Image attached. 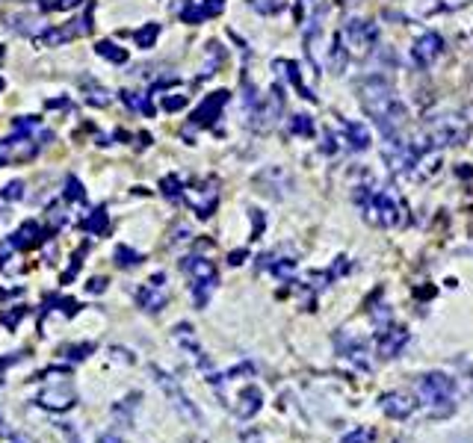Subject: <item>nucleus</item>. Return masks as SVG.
Here are the masks:
<instances>
[{
  "label": "nucleus",
  "mask_w": 473,
  "mask_h": 443,
  "mask_svg": "<svg viewBox=\"0 0 473 443\" xmlns=\"http://www.w3.org/2000/svg\"><path fill=\"white\" fill-rule=\"evenodd\" d=\"M358 104L379 125L384 139H400L403 137V127L408 121V109L400 101V95L393 92V86L384 74L373 71L358 83Z\"/></svg>",
  "instance_id": "1"
},
{
  "label": "nucleus",
  "mask_w": 473,
  "mask_h": 443,
  "mask_svg": "<svg viewBox=\"0 0 473 443\" xmlns=\"http://www.w3.org/2000/svg\"><path fill=\"white\" fill-rule=\"evenodd\" d=\"M355 204L361 207L367 222L379 228H396L403 225V207L396 204V199L384 189H373V187H358L355 189Z\"/></svg>",
  "instance_id": "2"
},
{
  "label": "nucleus",
  "mask_w": 473,
  "mask_h": 443,
  "mask_svg": "<svg viewBox=\"0 0 473 443\" xmlns=\"http://www.w3.org/2000/svg\"><path fill=\"white\" fill-rule=\"evenodd\" d=\"M417 393L435 420H444L456 411V381L446 373H426L417 381Z\"/></svg>",
  "instance_id": "3"
},
{
  "label": "nucleus",
  "mask_w": 473,
  "mask_h": 443,
  "mask_svg": "<svg viewBox=\"0 0 473 443\" xmlns=\"http://www.w3.org/2000/svg\"><path fill=\"white\" fill-rule=\"evenodd\" d=\"M467 137H470L467 118L456 116V113H444V116H435L426 121L420 142L426 148H450V145H465Z\"/></svg>",
  "instance_id": "4"
},
{
  "label": "nucleus",
  "mask_w": 473,
  "mask_h": 443,
  "mask_svg": "<svg viewBox=\"0 0 473 443\" xmlns=\"http://www.w3.org/2000/svg\"><path fill=\"white\" fill-rule=\"evenodd\" d=\"M181 269L186 275H190V290H193V302L198 307H204L207 299L213 295L216 284H219V272L213 261H207V257H183L181 261Z\"/></svg>",
  "instance_id": "5"
},
{
  "label": "nucleus",
  "mask_w": 473,
  "mask_h": 443,
  "mask_svg": "<svg viewBox=\"0 0 473 443\" xmlns=\"http://www.w3.org/2000/svg\"><path fill=\"white\" fill-rule=\"evenodd\" d=\"M148 373L154 375V381H157V387L163 390V396L169 399V405L175 408L186 423H195V426H202V411H198V405L186 396V390L178 384V378L172 375V373H166V369H160L157 364H151L148 366Z\"/></svg>",
  "instance_id": "6"
},
{
  "label": "nucleus",
  "mask_w": 473,
  "mask_h": 443,
  "mask_svg": "<svg viewBox=\"0 0 473 443\" xmlns=\"http://www.w3.org/2000/svg\"><path fill=\"white\" fill-rule=\"evenodd\" d=\"M136 302H140V307L145 313H160L166 307L169 302V278L166 272H154L151 278L145 281V284L140 287V293H136Z\"/></svg>",
  "instance_id": "7"
},
{
  "label": "nucleus",
  "mask_w": 473,
  "mask_h": 443,
  "mask_svg": "<svg viewBox=\"0 0 473 443\" xmlns=\"http://www.w3.org/2000/svg\"><path fill=\"white\" fill-rule=\"evenodd\" d=\"M281 113H284V92H281V86H272L269 95L260 98L257 107L248 113V118H252V125L257 130H269L281 118Z\"/></svg>",
  "instance_id": "8"
},
{
  "label": "nucleus",
  "mask_w": 473,
  "mask_h": 443,
  "mask_svg": "<svg viewBox=\"0 0 473 443\" xmlns=\"http://www.w3.org/2000/svg\"><path fill=\"white\" fill-rule=\"evenodd\" d=\"M33 402L39 405V408L51 411V414H66V411H71L74 405H77V390H74L68 381H62V384L45 387Z\"/></svg>",
  "instance_id": "9"
},
{
  "label": "nucleus",
  "mask_w": 473,
  "mask_h": 443,
  "mask_svg": "<svg viewBox=\"0 0 473 443\" xmlns=\"http://www.w3.org/2000/svg\"><path fill=\"white\" fill-rule=\"evenodd\" d=\"M172 337H175V343H178V346H181L186 355H190V358H193V364H195L198 369H202L204 375H210V373H213V364H210L207 352L202 349V343H198L195 331H193L190 325H186V322L175 325V328H172Z\"/></svg>",
  "instance_id": "10"
},
{
  "label": "nucleus",
  "mask_w": 473,
  "mask_h": 443,
  "mask_svg": "<svg viewBox=\"0 0 473 443\" xmlns=\"http://www.w3.org/2000/svg\"><path fill=\"white\" fill-rule=\"evenodd\" d=\"M186 201H190V207H193V210H195L198 216H202V219L213 216L216 204H219V183H216L213 178L202 180L198 187L186 189Z\"/></svg>",
  "instance_id": "11"
},
{
  "label": "nucleus",
  "mask_w": 473,
  "mask_h": 443,
  "mask_svg": "<svg viewBox=\"0 0 473 443\" xmlns=\"http://www.w3.org/2000/svg\"><path fill=\"white\" fill-rule=\"evenodd\" d=\"M379 408H382V414L393 417V420H408V417L414 414L417 402L412 393H405V390H388L379 396Z\"/></svg>",
  "instance_id": "12"
},
{
  "label": "nucleus",
  "mask_w": 473,
  "mask_h": 443,
  "mask_svg": "<svg viewBox=\"0 0 473 443\" xmlns=\"http://www.w3.org/2000/svg\"><path fill=\"white\" fill-rule=\"evenodd\" d=\"M444 54V39L438 33H423L412 47V59L417 68H432V63Z\"/></svg>",
  "instance_id": "13"
},
{
  "label": "nucleus",
  "mask_w": 473,
  "mask_h": 443,
  "mask_svg": "<svg viewBox=\"0 0 473 443\" xmlns=\"http://www.w3.org/2000/svg\"><path fill=\"white\" fill-rule=\"evenodd\" d=\"M346 39H350L355 47H361V51H367V47H373L379 42V27L367 18H350L346 21Z\"/></svg>",
  "instance_id": "14"
},
{
  "label": "nucleus",
  "mask_w": 473,
  "mask_h": 443,
  "mask_svg": "<svg viewBox=\"0 0 473 443\" xmlns=\"http://www.w3.org/2000/svg\"><path fill=\"white\" fill-rule=\"evenodd\" d=\"M408 343V331L400 325H388L384 331H379V355L382 358H396Z\"/></svg>",
  "instance_id": "15"
},
{
  "label": "nucleus",
  "mask_w": 473,
  "mask_h": 443,
  "mask_svg": "<svg viewBox=\"0 0 473 443\" xmlns=\"http://www.w3.org/2000/svg\"><path fill=\"white\" fill-rule=\"evenodd\" d=\"M228 104V92L225 89H219V92H210L202 104L195 107V113H193V121L195 125H210L213 118H219V109Z\"/></svg>",
  "instance_id": "16"
},
{
  "label": "nucleus",
  "mask_w": 473,
  "mask_h": 443,
  "mask_svg": "<svg viewBox=\"0 0 473 443\" xmlns=\"http://www.w3.org/2000/svg\"><path fill=\"white\" fill-rule=\"evenodd\" d=\"M45 237H47V231H42V225H39V222H33V219L24 222L15 233H9V240H12V245H15L18 251L33 249V245H39Z\"/></svg>",
  "instance_id": "17"
},
{
  "label": "nucleus",
  "mask_w": 473,
  "mask_h": 443,
  "mask_svg": "<svg viewBox=\"0 0 473 443\" xmlns=\"http://www.w3.org/2000/svg\"><path fill=\"white\" fill-rule=\"evenodd\" d=\"M236 402H240V405H236V417H240V420H252V417L264 408V393H260V387L248 384V387L240 390Z\"/></svg>",
  "instance_id": "18"
},
{
  "label": "nucleus",
  "mask_w": 473,
  "mask_h": 443,
  "mask_svg": "<svg viewBox=\"0 0 473 443\" xmlns=\"http://www.w3.org/2000/svg\"><path fill=\"white\" fill-rule=\"evenodd\" d=\"M334 343H338V352L343 355V358H350L352 364H358L361 369H370V361H367V346L361 340L350 337V334H340V337H334Z\"/></svg>",
  "instance_id": "19"
},
{
  "label": "nucleus",
  "mask_w": 473,
  "mask_h": 443,
  "mask_svg": "<svg viewBox=\"0 0 473 443\" xmlns=\"http://www.w3.org/2000/svg\"><path fill=\"white\" fill-rule=\"evenodd\" d=\"M222 9H225V0H202V3H190V6H186L181 12V18L186 24H202L210 15H219Z\"/></svg>",
  "instance_id": "20"
},
{
  "label": "nucleus",
  "mask_w": 473,
  "mask_h": 443,
  "mask_svg": "<svg viewBox=\"0 0 473 443\" xmlns=\"http://www.w3.org/2000/svg\"><path fill=\"white\" fill-rule=\"evenodd\" d=\"M276 68L290 80V86L305 98V101H317V95L302 83V71H299V63H293V59H276Z\"/></svg>",
  "instance_id": "21"
},
{
  "label": "nucleus",
  "mask_w": 473,
  "mask_h": 443,
  "mask_svg": "<svg viewBox=\"0 0 473 443\" xmlns=\"http://www.w3.org/2000/svg\"><path fill=\"white\" fill-rule=\"evenodd\" d=\"M340 127H343V139L352 151H367L370 148V130L361 121H340Z\"/></svg>",
  "instance_id": "22"
},
{
  "label": "nucleus",
  "mask_w": 473,
  "mask_h": 443,
  "mask_svg": "<svg viewBox=\"0 0 473 443\" xmlns=\"http://www.w3.org/2000/svg\"><path fill=\"white\" fill-rule=\"evenodd\" d=\"M80 228L89 233V237H101V233H107V228H110V216H107V210H104V207L92 210L89 216L80 222Z\"/></svg>",
  "instance_id": "23"
},
{
  "label": "nucleus",
  "mask_w": 473,
  "mask_h": 443,
  "mask_svg": "<svg viewBox=\"0 0 473 443\" xmlns=\"http://www.w3.org/2000/svg\"><path fill=\"white\" fill-rule=\"evenodd\" d=\"M51 311H59L62 316H74V313L80 311V302L68 299V295H47L42 313H51Z\"/></svg>",
  "instance_id": "24"
},
{
  "label": "nucleus",
  "mask_w": 473,
  "mask_h": 443,
  "mask_svg": "<svg viewBox=\"0 0 473 443\" xmlns=\"http://www.w3.org/2000/svg\"><path fill=\"white\" fill-rule=\"evenodd\" d=\"M346 63H350V54H346L340 36H334L331 51H329V68H331L334 74H343V71H346Z\"/></svg>",
  "instance_id": "25"
},
{
  "label": "nucleus",
  "mask_w": 473,
  "mask_h": 443,
  "mask_svg": "<svg viewBox=\"0 0 473 443\" xmlns=\"http://www.w3.org/2000/svg\"><path fill=\"white\" fill-rule=\"evenodd\" d=\"M95 54L104 56V59H110V63H116V65L128 63V51H124V47H116L113 42H98V45H95Z\"/></svg>",
  "instance_id": "26"
},
{
  "label": "nucleus",
  "mask_w": 473,
  "mask_h": 443,
  "mask_svg": "<svg viewBox=\"0 0 473 443\" xmlns=\"http://www.w3.org/2000/svg\"><path fill=\"white\" fill-rule=\"evenodd\" d=\"M142 261H145V257L140 251H133L130 245H119V249H116V266L119 269H136Z\"/></svg>",
  "instance_id": "27"
},
{
  "label": "nucleus",
  "mask_w": 473,
  "mask_h": 443,
  "mask_svg": "<svg viewBox=\"0 0 473 443\" xmlns=\"http://www.w3.org/2000/svg\"><path fill=\"white\" fill-rule=\"evenodd\" d=\"M121 101L128 104L136 113H145V116H154V107L148 101V95H140V92H121Z\"/></svg>",
  "instance_id": "28"
},
{
  "label": "nucleus",
  "mask_w": 473,
  "mask_h": 443,
  "mask_svg": "<svg viewBox=\"0 0 473 443\" xmlns=\"http://www.w3.org/2000/svg\"><path fill=\"white\" fill-rule=\"evenodd\" d=\"M290 133L293 137H314V118L305 113H296L290 118Z\"/></svg>",
  "instance_id": "29"
},
{
  "label": "nucleus",
  "mask_w": 473,
  "mask_h": 443,
  "mask_svg": "<svg viewBox=\"0 0 473 443\" xmlns=\"http://www.w3.org/2000/svg\"><path fill=\"white\" fill-rule=\"evenodd\" d=\"M27 313H30V307H27V304H15L12 311H3V313H0V322H3V328H6V331H15V328H18V322H21V319L27 316Z\"/></svg>",
  "instance_id": "30"
},
{
  "label": "nucleus",
  "mask_w": 473,
  "mask_h": 443,
  "mask_svg": "<svg viewBox=\"0 0 473 443\" xmlns=\"http://www.w3.org/2000/svg\"><path fill=\"white\" fill-rule=\"evenodd\" d=\"M160 189H163V195L169 201H181L183 199V183H181V178L178 175H169V178H163V183H160Z\"/></svg>",
  "instance_id": "31"
},
{
  "label": "nucleus",
  "mask_w": 473,
  "mask_h": 443,
  "mask_svg": "<svg viewBox=\"0 0 473 443\" xmlns=\"http://www.w3.org/2000/svg\"><path fill=\"white\" fill-rule=\"evenodd\" d=\"M62 355H66L71 364H80V361L89 358V355H95V343H74V346H68Z\"/></svg>",
  "instance_id": "32"
},
{
  "label": "nucleus",
  "mask_w": 473,
  "mask_h": 443,
  "mask_svg": "<svg viewBox=\"0 0 473 443\" xmlns=\"http://www.w3.org/2000/svg\"><path fill=\"white\" fill-rule=\"evenodd\" d=\"M57 378H71V366L62 364V366H47L42 373H36L33 381H57Z\"/></svg>",
  "instance_id": "33"
},
{
  "label": "nucleus",
  "mask_w": 473,
  "mask_h": 443,
  "mask_svg": "<svg viewBox=\"0 0 473 443\" xmlns=\"http://www.w3.org/2000/svg\"><path fill=\"white\" fill-rule=\"evenodd\" d=\"M376 440V432H373L370 426H361V428H352L346 437H340L338 443H373Z\"/></svg>",
  "instance_id": "34"
},
{
  "label": "nucleus",
  "mask_w": 473,
  "mask_h": 443,
  "mask_svg": "<svg viewBox=\"0 0 473 443\" xmlns=\"http://www.w3.org/2000/svg\"><path fill=\"white\" fill-rule=\"evenodd\" d=\"M86 249H89V245H80L77 251H74V257H71V266L66 269V272H62V278H59V284H68V281L74 278L80 272V266H83V254H86Z\"/></svg>",
  "instance_id": "35"
},
{
  "label": "nucleus",
  "mask_w": 473,
  "mask_h": 443,
  "mask_svg": "<svg viewBox=\"0 0 473 443\" xmlns=\"http://www.w3.org/2000/svg\"><path fill=\"white\" fill-rule=\"evenodd\" d=\"M157 36H160V24H148V27H142L140 33H136V45L140 47H154Z\"/></svg>",
  "instance_id": "36"
},
{
  "label": "nucleus",
  "mask_w": 473,
  "mask_h": 443,
  "mask_svg": "<svg viewBox=\"0 0 473 443\" xmlns=\"http://www.w3.org/2000/svg\"><path fill=\"white\" fill-rule=\"evenodd\" d=\"M66 199H68L71 204H83V201H86V192H83V187H80L77 178H68V180H66Z\"/></svg>",
  "instance_id": "37"
},
{
  "label": "nucleus",
  "mask_w": 473,
  "mask_h": 443,
  "mask_svg": "<svg viewBox=\"0 0 473 443\" xmlns=\"http://www.w3.org/2000/svg\"><path fill=\"white\" fill-rule=\"evenodd\" d=\"M252 9H257L260 15H276V12L281 9L278 0H252Z\"/></svg>",
  "instance_id": "38"
},
{
  "label": "nucleus",
  "mask_w": 473,
  "mask_h": 443,
  "mask_svg": "<svg viewBox=\"0 0 473 443\" xmlns=\"http://www.w3.org/2000/svg\"><path fill=\"white\" fill-rule=\"evenodd\" d=\"M0 195H3V199H6V201H18V199H21V195H24V183H21V180H12V183H9V187H6L3 192H0Z\"/></svg>",
  "instance_id": "39"
},
{
  "label": "nucleus",
  "mask_w": 473,
  "mask_h": 443,
  "mask_svg": "<svg viewBox=\"0 0 473 443\" xmlns=\"http://www.w3.org/2000/svg\"><path fill=\"white\" fill-rule=\"evenodd\" d=\"M163 107L169 109V113H175V109H183L186 107V98H163Z\"/></svg>",
  "instance_id": "40"
},
{
  "label": "nucleus",
  "mask_w": 473,
  "mask_h": 443,
  "mask_svg": "<svg viewBox=\"0 0 473 443\" xmlns=\"http://www.w3.org/2000/svg\"><path fill=\"white\" fill-rule=\"evenodd\" d=\"M86 290H89L92 295H95V293H104V290H107V278H92L89 284H86Z\"/></svg>",
  "instance_id": "41"
},
{
  "label": "nucleus",
  "mask_w": 473,
  "mask_h": 443,
  "mask_svg": "<svg viewBox=\"0 0 473 443\" xmlns=\"http://www.w3.org/2000/svg\"><path fill=\"white\" fill-rule=\"evenodd\" d=\"M98 443H124V440H121L116 432H104L101 437H98Z\"/></svg>",
  "instance_id": "42"
},
{
  "label": "nucleus",
  "mask_w": 473,
  "mask_h": 443,
  "mask_svg": "<svg viewBox=\"0 0 473 443\" xmlns=\"http://www.w3.org/2000/svg\"><path fill=\"white\" fill-rule=\"evenodd\" d=\"M246 261V251H231V257H228V263L231 266H240Z\"/></svg>",
  "instance_id": "43"
},
{
  "label": "nucleus",
  "mask_w": 473,
  "mask_h": 443,
  "mask_svg": "<svg viewBox=\"0 0 473 443\" xmlns=\"http://www.w3.org/2000/svg\"><path fill=\"white\" fill-rule=\"evenodd\" d=\"M243 443H264V440H260L257 432H246V435H243Z\"/></svg>",
  "instance_id": "44"
},
{
  "label": "nucleus",
  "mask_w": 473,
  "mask_h": 443,
  "mask_svg": "<svg viewBox=\"0 0 473 443\" xmlns=\"http://www.w3.org/2000/svg\"><path fill=\"white\" fill-rule=\"evenodd\" d=\"M9 443H27V440H24V437H12Z\"/></svg>",
  "instance_id": "45"
},
{
  "label": "nucleus",
  "mask_w": 473,
  "mask_h": 443,
  "mask_svg": "<svg viewBox=\"0 0 473 443\" xmlns=\"http://www.w3.org/2000/svg\"><path fill=\"white\" fill-rule=\"evenodd\" d=\"M0 59H3V47H0Z\"/></svg>",
  "instance_id": "46"
},
{
  "label": "nucleus",
  "mask_w": 473,
  "mask_h": 443,
  "mask_svg": "<svg viewBox=\"0 0 473 443\" xmlns=\"http://www.w3.org/2000/svg\"><path fill=\"white\" fill-rule=\"evenodd\" d=\"M0 426H3V414H0Z\"/></svg>",
  "instance_id": "47"
}]
</instances>
